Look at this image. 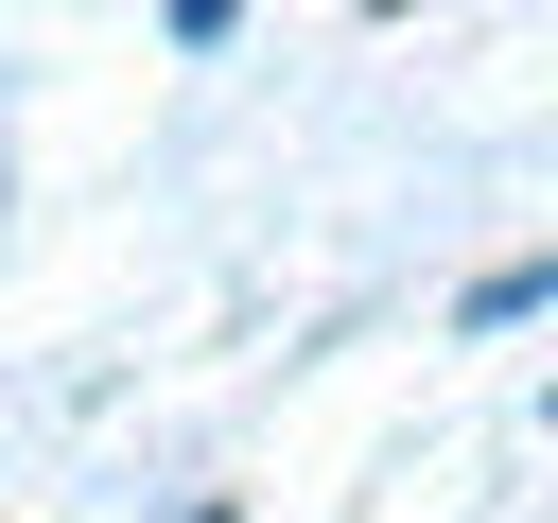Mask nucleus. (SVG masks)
<instances>
[{
    "label": "nucleus",
    "instance_id": "f257e3e1",
    "mask_svg": "<svg viewBox=\"0 0 558 523\" xmlns=\"http://www.w3.org/2000/svg\"><path fill=\"white\" fill-rule=\"evenodd\" d=\"M453 314H471V331H523V314H558V244H541V262H488Z\"/></svg>",
    "mask_w": 558,
    "mask_h": 523
},
{
    "label": "nucleus",
    "instance_id": "f03ea898",
    "mask_svg": "<svg viewBox=\"0 0 558 523\" xmlns=\"http://www.w3.org/2000/svg\"><path fill=\"white\" fill-rule=\"evenodd\" d=\"M192 523H227V506H192Z\"/></svg>",
    "mask_w": 558,
    "mask_h": 523
}]
</instances>
